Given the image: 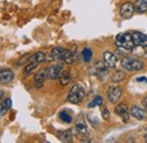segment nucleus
Wrapping results in <instances>:
<instances>
[{
    "label": "nucleus",
    "mask_w": 147,
    "mask_h": 143,
    "mask_svg": "<svg viewBox=\"0 0 147 143\" xmlns=\"http://www.w3.org/2000/svg\"><path fill=\"white\" fill-rule=\"evenodd\" d=\"M85 97V89L82 84H78L76 83L75 85L71 86L70 91L68 92V95H67V100L69 102H71L74 105H78L83 101Z\"/></svg>",
    "instance_id": "f257e3e1"
},
{
    "label": "nucleus",
    "mask_w": 147,
    "mask_h": 143,
    "mask_svg": "<svg viewBox=\"0 0 147 143\" xmlns=\"http://www.w3.org/2000/svg\"><path fill=\"white\" fill-rule=\"evenodd\" d=\"M115 46L120 49H125V50H132L134 47L136 46L132 36L129 33H119L115 37Z\"/></svg>",
    "instance_id": "f03ea898"
},
{
    "label": "nucleus",
    "mask_w": 147,
    "mask_h": 143,
    "mask_svg": "<svg viewBox=\"0 0 147 143\" xmlns=\"http://www.w3.org/2000/svg\"><path fill=\"white\" fill-rule=\"evenodd\" d=\"M121 65H122L123 69L128 72H138L144 68V63L143 61H140L136 58H130V57L123 58L122 61H121Z\"/></svg>",
    "instance_id": "7ed1b4c3"
},
{
    "label": "nucleus",
    "mask_w": 147,
    "mask_h": 143,
    "mask_svg": "<svg viewBox=\"0 0 147 143\" xmlns=\"http://www.w3.org/2000/svg\"><path fill=\"white\" fill-rule=\"evenodd\" d=\"M121 94H122V91L118 85H111L108 89V100L114 105L119 101V99L121 98Z\"/></svg>",
    "instance_id": "20e7f679"
},
{
    "label": "nucleus",
    "mask_w": 147,
    "mask_h": 143,
    "mask_svg": "<svg viewBox=\"0 0 147 143\" xmlns=\"http://www.w3.org/2000/svg\"><path fill=\"white\" fill-rule=\"evenodd\" d=\"M109 73V67L104 61H98L95 64V75L100 81H104Z\"/></svg>",
    "instance_id": "39448f33"
},
{
    "label": "nucleus",
    "mask_w": 147,
    "mask_h": 143,
    "mask_svg": "<svg viewBox=\"0 0 147 143\" xmlns=\"http://www.w3.org/2000/svg\"><path fill=\"white\" fill-rule=\"evenodd\" d=\"M135 12H136L135 10V5H132L131 2H125L120 7V16L125 18V19L132 17Z\"/></svg>",
    "instance_id": "423d86ee"
},
{
    "label": "nucleus",
    "mask_w": 147,
    "mask_h": 143,
    "mask_svg": "<svg viewBox=\"0 0 147 143\" xmlns=\"http://www.w3.org/2000/svg\"><path fill=\"white\" fill-rule=\"evenodd\" d=\"M61 69H62V66L59 65V64H55V65L49 66V67L47 68V72H48V78H50V80H58V78H60Z\"/></svg>",
    "instance_id": "0eeeda50"
},
{
    "label": "nucleus",
    "mask_w": 147,
    "mask_h": 143,
    "mask_svg": "<svg viewBox=\"0 0 147 143\" xmlns=\"http://www.w3.org/2000/svg\"><path fill=\"white\" fill-rule=\"evenodd\" d=\"M130 116H132L134 118L138 119V121H144L147 117V112L145 109L138 107V106H132L129 110Z\"/></svg>",
    "instance_id": "6e6552de"
},
{
    "label": "nucleus",
    "mask_w": 147,
    "mask_h": 143,
    "mask_svg": "<svg viewBox=\"0 0 147 143\" xmlns=\"http://www.w3.org/2000/svg\"><path fill=\"white\" fill-rule=\"evenodd\" d=\"M131 36H132V40H134L136 46L143 47V48L147 47V35H145L144 33H142V32H132Z\"/></svg>",
    "instance_id": "1a4fd4ad"
},
{
    "label": "nucleus",
    "mask_w": 147,
    "mask_h": 143,
    "mask_svg": "<svg viewBox=\"0 0 147 143\" xmlns=\"http://www.w3.org/2000/svg\"><path fill=\"white\" fill-rule=\"evenodd\" d=\"M103 61L107 64V66L109 68H115L117 63H118V58L110 51H104L103 52Z\"/></svg>",
    "instance_id": "9d476101"
},
{
    "label": "nucleus",
    "mask_w": 147,
    "mask_h": 143,
    "mask_svg": "<svg viewBox=\"0 0 147 143\" xmlns=\"http://www.w3.org/2000/svg\"><path fill=\"white\" fill-rule=\"evenodd\" d=\"M48 77V72L47 69H42L37 73L36 75L34 76V85L36 89H41L44 84V81L45 78Z\"/></svg>",
    "instance_id": "9b49d317"
},
{
    "label": "nucleus",
    "mask_w": 147,
    "mask_h": 143,
    "mask_svg": "<svg viewBox=\"0 0 147 143\" xmlns=\"http://www.w3.org/2000/svg\"><path fill=\"white\" fill-rule=\"evenodd\" d=\"M115 114H117L122 121H125V122L128 121L129 116H130L128 107H127L126 105H123V104H120V105H118V106L115 107Z\"/></svg>",
    "instance_id": "f8f14e48"
},
{
    "label": "nucleus",
    "mask_w": 147,
    "mask_h": 143,
    "mask_svg": "<svg viewBox=\"0 0 147 143\" xmlns=\"http://www.w3.org/2000/svg\"><path fill=\"white\" fill-rule=\"evenodd\" d=\"M14 80V73L10 69H2L0 74V81L1 84H7Z\"/></svg>",
    "instance_id": "ddd939ff"
},
{
    "label": "nucleus",
    "mask_w": 147,
    "mask_h": 143,
    "mask_svg": "<svg viewBox=\"0 0 147 143\" xmlns=\"http://www.w3.org/2000/svg\"><path fill=\"white\" fill-rule=\"evenodd\" d=\"M57 136L61 142H70L73 139V133L70 129H67V131H62V132L58 133Z\"/></svg>",
    "instance_id": "4468645a"
},
{
    "label": "nucleus",
    "mask_w": 147,
    "mask_h": 143,
    "mask_svg": "<svg viewBox=\"0 0 147 143\" xmlns=\"http://www.w3.org/2000/svg\"><path fill=\"white\" fill-rule=\"evenodd\" d=\"M45 60H47V56H45L44 52H36L33 56H31L30 59H28L30 63H35V64H41V63H43Z\"/></svg>",
    "instance_id": "2eb2a0df"
},
{
    "label": "nucleus",
    "mask_w": 147,
    "mask_h": 143,
    "mask_svg": "<svg viewBox=\"0 0 147 143\" xmlns=\"http://www.w3.org/2000/svg\"><path fill=\"white\" fill-rule=\"evenodd\" d=\"M135 10L136 13H145L147 10V0H136Z\"/></svg>",
    "instance_id": "dca6fc26"
},
{
    "label": "nucleus",
    "mask_w": 147,
    "mask_h": 143,
    "mask_svg": "<svg viewBox=\"0 0 147 143\" xmlns=\"http://www.w3.org/2000/svg\"><path fill=\"white\" fill-rule=\"evenodd\" d=\"M70 73L69 71H65L61 73V75H60V84L62 85V86H66V85H68L69 84V82H70Z\"/></svg>",
    "instance_id": "f3484780"
},
{
    "label": "nucleus",
    "mask_w": 147,
    "mask_h": 143,
    "mask_svg": "<svg viewBox=\"0 0 147 143\" xmlns=\"http://www.w3.org/2000/svg\"><path fill=\"white\" fill-rule=\"evenodd\" d=\"M63 52H65V49L63 48H53L51 50V56H52L53 59L61 60L62 59V56H63Z\"/></svg>",
    "instance_id": "a211bd4d"
},
{
    "label": "nucleus",
    "mask_w": 147,
    "mask_h": 143,
    "mask_svg": "<svg viewBox=\"0 0 147 143\" xmlns=\"http://www.w3.org/2000/svg\"><path fill=\"white\" fill-rule=\"evenodd\" d=\"M82 57H83L84 61H86V63H90V61L92 60V57H93L92 50H91L90 48L85 47V48L83 49V51H82Z\"/></svg>",
    "instance_id": "6ab92c4d"
},
{
    "label": "nucleus",
    "mask_w": 147,
    "mask_h": 143,
    "mask_svg": "<svg viewBox=\"0 0 147 143\" xmlns=\"http://www.w3.org/2000/svg\"><path fill=\"white\" fill-rule=\"evenodd\" d=\"M123 78H125V73L121 71L114 72L111 76L112 82H121V81H123Z\"/></svg>",
    "instance_id": "aec40b11"
},
{
    "label": "nucleus",
    "mask_w": 147,
    "mask_h": 143,
    "mask_svg": "<svg viewBox=\"0 0 147 143\" xmlns=\"http://www.w3.org/2000/svg\"><path fill=\"white\" fill-rule=\"evenodd\" d=\"M10 107H11V100H10V99L3 100V101L1 102V105H0V108H1V116H3L5 112H6L8 109H10Z\"/></svg>",
    "instance_id": "412c9836"
},
{
    "label": "nucleus",
    "mask_w": 147,
    "mask_h": 143,
    "mask_svg": "<svg viewBox=\"0 0 147 143\" xmlns=\"http://www.w3.org/2000/svg\"><path fill=\"white\" fill-rule=\"evenodd\" d=\"M76 129L80 134H87L88 133V128H87V126L84 122H78L76 124Z\"/></svg>",
    "instance_id": "4be33fe9"
},
{
    "label": "nucleus",
    "mask_w": 147,
    "mask_h": 143,
    "mask_svg": "<svg viewBox=\"0 0 147 143\" xmlns=\"http://www.w3.org/2000/svg\"><path fill=\"white\" fill-rule=\"evenodd\" d=\"M37 65H38V64H35V63H30L28 65H26V66L24 67V75H25V76L30 75L32 72L36 68Z\"/></svg>",
    "instance_id": "5701e85b"
},
{
    "label": "nucleus",
    "mask_w": 147,
    "mask_h": 143,
    "mask_svg": "<svg viewBox=\"0 0 147 143\" xmlns=\"http://www.w3.org/2000/svg\"><path fill=\"white\" fill-rule=\"evenodd\" d=\"M103 104V99H102V97H100V95H97V97H95L94 99H93L92 101L88 104V108H94V107H97V106H101Z\"/></svg>",
    "instance_id": "b1692460"
},
{
    "label": "nucleus",
    "mask_w": 147,
    "mask_h": 143,
    "mask_svg": "<svg viewBox=\"0 0 147 143\" xmlns=\"http://www.w3.org/2000/svg\"><path fill=\"white\" fill-rule=\"evenodd\" d=\"M59 117H60V119L63 122V123H71V116L69 115V114H67L66 111H61L60 112V115H59Z\"/></svg>",
    "instance_id": "393cba45"
},
{
    "label": "nucleus",
    "mask_w": 147,
    "mask_h": 143,
    "mask_svg": "<svg viewBox=\"0 0 147 143\" xmlns=\"http://www.w3.org/2000/svg\"><path fill=\"white\" fill-rule=\"evenodd\" d=\"M102 117H103L105 121H109V119H110V114H109L108 108H103V109H102Z\"/></svg>",
    "instance_id": "a878e982"
},
{
    "label": "nucleus",
    "mask_w": 147,
    "mask_h": 143,
    "mask_svg": "<svg viewBox=\"0 0 147 143\" xmlns=\"http://www.w3.org/2000/svg\"><path fill=\"white\" fill-rule=\"evenodd\" d=\"M136 80H137V82H145V83H147V78L145 77V76H142V77L138 76Z\"/></svg>",
    "instance_id": "bb28decb"
},
{
    "label": "nucleus",
    "mask_w": 147,
    "mask_h": 143,
    "mask_svg": "<svg viewBox=\"0 0 147 143\" xmlns=\"http://www.w3.org/2000/svg\"><path fill=\"white\" fill-rule=\"evenodd\" d=\"M143 106L147 109V97L146 98H144V100H143Z\"/></svg>",
    "instance_id": "cd10ccee"
},
{
    "label": "nucleus",
    "mask_w": 147,
    "mask_h": 143,
    "mask_svg": "<svg viewBox=\"0 0 147 143\" xmlns=\"http://www.w3.org/2000/svg\"><path fill=\"white\" fill-rule=\"evenodd\" d=\"M144 140H145V142L147 143V134H145V136H144Z\"/></svg>",
    "instance_id": "c85d7f7f"
}]
</instances>
